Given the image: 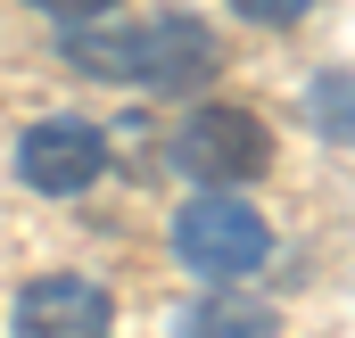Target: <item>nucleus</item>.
I'll use <instances>...</instances> for the list:
<instances>
[{"instance_id": "nucleus-1", "label": "nucleus", "mask_w": 355, "mask_h": 338, "mask_svg": "<svg viewBox=\"0 0 355 338\" xmlns=\"http://www.w3.org/2000/svg\"><path fill=\"white\" fill-rule=\"evenodd\" d=\"M166 166L198 190H240L272 173V124L248 99H198L182 107V124L166 132Z\"/></svg>"}, {"instance_id": "nucleus-2", "label": "nucleus", "mask_w": 355, "mask_h": 338, "mask_svg": "<svg viewBox=\"0 0 355 338\" xmlns=\"http://www.w3.org/2000/svg\"><path fill=\"white\" fill-rule=\"evenodd\" d=\"M174 264L198 281H257L272 264V223L240 198V190H198L174 206Z\"/></svg>"}, {"instance_id": "nucleus-3", "label": "nucleus", "mask_w": 355, "mask_h": 338, "mask_svg": "<svg viewBox=\"0 0 355 338\" xmlns=\"http://www.w3.org/2000/svg\"><path fill=\"white\" fill-rule=\"evenodd\" d=\"M223 75V42L182 17V8H157V17H132V58H124V91H149V99H198V91Z\"/></svg>"}, {"instance_id": "nucleus-4", "label": "nucleus", "mask_w": 355, "mask_h": 338, "mask_svg": "<svg viewBox=\"0 0 355 338\" xmlns=\"http://www.w3.org/2000/svg\"><path fill=\"white\" fill-rule=\"evenodd\" d=\"M17 181L33 190V198H83L107 181V132L83 124V116H42V124H25L17 132Z\"/></svg>"}, {"instance_id": "nucleus-5", "label": "nucleus", "mask_w": 355, "mask_h": 338, "mask_svg": "<svg viewBox=\"0 0 355 338\" xmlns=\"http://www.w3.org/2000/svg\"><path fill=\"white\" fill-rule=\"evenodd\" d=\"M116 297L91 272H42L17 289V338H107Z\"/></svg>"}, {"instance_id": "nucleus-6", "label": "nucleus", "mask_w": 355, "mask_h": 338, "mask_svg": "<svg viewBox=\"0 0 355 338\" xmlns=\"http://www.w3.org/2000/svg\"><path fill=\"white\" fill-rule=\"evenodd\" d=\"M182 338H281V305L272 297H248L240 281L223 297H198L182 314Z\"/></svg>"}, {"instance_id": "nucleus-7", "label": "nucleus", "mask_w": 355, "mask_h": 338, "mask_svg": "<svg viewBox=\"0 0 355 338\" xmlns=\"http://www.w3.org/2000/svg\"><path fill=\"white\" fill-rule=\"evenodd\" d=\"M306 116H314V132H322L331 149H347V66H322V75L306 83Z\"/></svg>"}, {"instance_id": "nucleus-8", "label": "nucleus", "mask_w": 355, "mask_h": 338, "mask_svg": "<svg viewBox=\"0 0 355 338\" xmlns=\"http://www.w3.org/2000/svg\"><path fill=\"white\" fill-rule=\"evenodd\" d=\"M232 17H240V25L281 33V25H306V17H314V0H232Z\"/></svg>"}, {"instance_id": "nucleus-9", "label": "nucleus", "mask_w": 355, "mask_h": 338, "mask_svg": "<svg viewBox=\"0 0 355 338\" xmlns=\"http://www.w3.org/2000/svg\"><path fill=\"white\" fill-rule=\"evenodd\" d=\"M33 17H50V25H83V17H107L116 0H25Z\"/></svg>"}]
</instances>
